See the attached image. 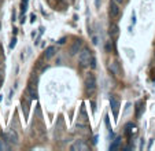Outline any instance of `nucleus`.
<instances>
[{
    "label": "nucleus",
    "mask_w": 155,
    "mask_h": 151,
    "mask_svg": "<svg viewBox=\"0 0 155 151\" xmlns=\"http://www.w3.org/2000/svg\"><path fill=\"white\" fill-rule=\"evenodd\" d=\"M84 88H85V93L87 96H94L95 92L97 89V80H96V76H95L94 72H89L87 73L84 79Z\"/></svg>",
    "instance_id": "f257e3e1"
},
{
    "label": "nucleus",
    "mask_w": 155,
    "mask_h": 151,
    "mask_svg": "<svg viewBox=\"0 0 155 151\" xmlns=\"http://www.w3.org/2000/svg\"><path fill=\"white\" fill-rule=\"evenodd\" d=\"M70 150L71 151H88L89 150V146L87 144V143H84V140H76V142L73 143V144L70 146Z\"/></svg>",
    "instance_id": "39448f33"
},
{
    "label": "nucleus",
    "mask_w": 155,
    "mask_h": 151,
    "mask_svg": "<svg viewBox=\"0 0 155 151\" xmlns=\"http://www.w3.org/2000/svg\"><path fill=\"white\" fill-rule=\"evenodd\" d=\"M15 44H17V37H14V39H12V40H11V43H10V48H14V47H15Z\"/></svg>",
    "instance_id": "f3484780"
},
{
    "label": "nucleus",
    "mask_w": 155,
    "mask_h": 151,
    "mask_svg": "<svg viewBox=\"0 0 155 151\" xmlns=\"http://www.w3.org/2000/svg\"><path fill=\"white\" fill-rule=\"evenodd\" d=\"M28 92H29V95H30V98L32 99L37 98V92H36V89L33 88V85H29V87H28Z\"/></svg>",
    "instance_id": "ddd939ff"
},
{
    "label": "nucleus",
    "mask_w": 155,
    "mask_h": 151,
    "mask_svg": "<svg viewBox=\"0 0 155 151\" xmlns=\"http://www.w3.org/2000/svg\"><path fill=\"white\" fill-rule=\"evenodd\" d=\"M108 36H110L111 40H117L118 36H120V26L115 22L110 23V26H108Z\"/></svg>",
    "instance_id": "20e7f679"
},
{
    "label": "nucleus",
    "mask_w": 155,
    "mask_h": 151,
    "mask_svg": "<svg viewBox=\"0 0 155 151\" xmlns=\"http://www.w3.org/2000/svg\"><path fill=\"white\" fill-rule=\"evenodd\" d=\"M95 6H96V8H99L100 7V0H95Z\"/></svg>",
    "instance_id": "a211bd4d"
},
{
    "label": "nucleus",
    "mask_w": 155,
    "mask_h": 151,
    "mask_svg": "<svg viewBox=\"0 0 155 151\" xmlns=\"http://www.w3.org/2000/svg\"><path fill=\"white\" fill-rule=\"evenodd\" d=\"M120 4L114 0H110V3H108V17H110V19H115L120 15Z\"/></svg>",
    "instance_id": "7ed1b4c3"
},
{
    "label": "nucleus",
    "mask_w": 155,
    "mask_h": 151,
    "mask_svg": "<svg viewBox=\"0 0 155 151\" xmlns=\"http://www.w3.org/2000/svg\"><path fill=\"white\" fill-rule=\"evenodd\" d=\"M28 2H29V0H22V2H21V10H22V12H25V11H26Z\"/></svg>",
    "instance_id": "2eb2a0df"
},
{
    "label": "nucleus",
    "mask_w": 155,
    "mask_h": 151,
    "mask_svg": "<svg viewBox=\"0 0 155 151\" xmlns=\"http://www.w3.org/2000/svg\"><path fill=\"white\" fill-rule=\"evenodd\" d=\"M6 140H0V150H8L10 148V146L8 144H6Z\"/></svg>",
    "instance_id": "dca6fc26"
},
{
    "label": "nucleus",
    "mask_w": 155,
    "mask_h": 151,
    "mask_svg": "<svg viewBox=\"0 0 155 151\" xmlns=\"http://www.w3.org/2000/svg\"><path fill=\"white\" fill-rule=\"evenodd\" d=\"M35 21H36V15L33 14V15H32V22H35Z\"/></svg>",
    "instance_id": "412c9836"
},
{
    "label": "nucleus",
    "mask_w": 155,
    "mask_h": 151,
    "mask_svg": "<svg viewBox=\"0 0 155 151\" xmlns=\"http://www.w3.org/2000/svg\"><path fill=\"white\" fill-rule=\"evenodd\" d=\"M89 67H91L92 70H94L95 67H96V58H95L94 55L91 56V61H89Z\"/></svg>",
    "instance_id": "4468645a"
},
{
    "label": "nucleus",
    "mask_w": 155,
    "mask_h": 151,
    "mask_svg": "<svg viewBox=\"0 0 155 151\" xmlns=\"http://www.w3.org/2000/svg\"><path fill=\"white\" fill-rule=\"evenodd\" d=\"M110 105H111L113 110H114V117L118 116V109H120V102H118L115 96H110Z\"/></svg>",
    "instance_id": "1a4fd4ad"
},
{
    "label": "nucleus",
    "mask_w": 155,
    "mask_h": 151,
    "mask_svg": "<svg viewBox=\"0 0 155 151\" xmlns=\"http://www.w3.org/2000/svg\"><path fill=\"white\" fill-rule=\"evenodd\" d=\"M4 137L6 139H8L7 142H10V143H14V144H17L18 143V136H17V133L15 132H10V133H7V135H4Z\"/></svg>",
    "instance_id": "9d476101"
},
{
    "label": "nucleus",
    "mask_w": 155,
    "mask_h": 151,
    "mask_svg": "<svg viewBox=\"0 0 155 151\" xmlns=\"http://www.w3.org/2000/svg\"><path fill=\"white\" fill-rule=\"evenodd\" d=\"M114 2H117L118 4H122L124 3V0H114Z\"/></svg>",
    "instance_id": "6ab92c4d"
},
{
    "label": "nucleus",
    "mask_w": 155,
    "mask_h": 151,
    "mask_svg": "<svg viewBox=\"0 0 155 151\" xmlns=\"http://www.w3.org/2000/svg\"><path fill=\"white\" fill-rule=\"evenodd\" d=\"M141 106H143V102L136 103V118H139V117L141 116V110L144 109V107H141Z\"/></svg>",
    "instance_id": "f8f14e48"
},
{
    "label": "nucleus",
    "mask_w": 155,
    "mask_h": 151,
    "mask_svg": "<svg viewBox=\"0 0 155 151\" xmlns=\"http://www.w3.org/2000/svg\"><path fill=\"white\" fill-rule=\"evenodd\" d=\"M81 48H82V40H81V39H77V40L71 44L70 49H69V52H70V55H76L77 52H80V51H81Z\"/></svg>",
    "instance_id": "423d86ee"
},
{
    "label": "nucleus",
    "mask_w": 155,
    "mask_h": 151,
    "mask_svg": "<svg viewBox=\"0 0 155 151\" xmlns=\"http://www.w3.org/2000/svg\"><path fill=\"white\" fill-rule=\"evenodd\" d=\"M91 56H92V51L88 47H84L81 48L78 54V66L81 69H87L89 67V61H91Z\"/></svg>",
    "instance_id": "f03ea898"
},
{
    "label": "nucleus",
    "mask_w": 155,
    "mask_h": 151,
    "mask_svg": "<svg viewBox=\"0 0 155 151\" xmlns=\"http://www.w3.org/2000/svg\"><path fill=\"white\" fill-rule=\"evenodd\" d=\"M64 40H66V39H61V40H59V44H63Z\"/></svg>",
    "instance_id": "aec40b11"
},
{
    "label": "nucleus",
    "mask_w": 155,
    "mask_h": 151,
    "mask_svg": "<svg viewBox=\"0 0 155 151\" xmlns=\"http://www.w3.org/2000/svg\"><path fill=\"white\" fill-rule=\"evenodd\" d=\"M0 84H2V81H0Z\"/></svg>",
    "instance_id": "4be33fe9"
},
{
    "label": "nucleus",
    "mask_w": 155,
    "mask_h": 151,
    "mask_svg": "<svg viewBox=\"0 0 155 151\" xmlns=\"http://www.w3.org/2000/svg\"><path fill=\"white\" fill-rule=\"evenodd\" d=\"M55 54H56V48L54 45H50V47H47L45 48V52H44V59L45 61H50L51 58H54L55 56Z\"/></svg>",
    "instance_id": "0eeeda50"
},
{
    "label": "nucleus",
    "mask_w": 155,
    "mask_h": 151,
    "mask_svg": "<svg viewBox=\"0 0 155 151\" xmlns=\"http://www.w3.org/2000/svg\"><path fill=\"white\" fill-rule=\"evenodd\" d=\"M120 144H121V139H120V137H117V139H115L114 142L111 143V146H110V151L117 150V148L120 147Z\"/></svg>",
    "instance_id": "9b49d317"
},
{
    "label": "nucleus",
    "mask_w": 155,
    "mask_h": 151,
    "mask_svg": "<svg viewBox=\"0 0 155 151\" xmlns=\"http://www.w3.org/2000/svg\"><path fill=\"white\" fill-rule=\"evenodd\" d=\"M108 69L111 70V72L114 73L115 76H120V77H122V76H124L122 70L120 69V63H118V62H113V63L108 66Z\"/></svg>",
    "instance_id": "6e6552de"
}]
</instances>
